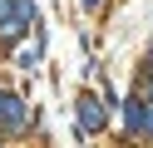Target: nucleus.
Listing matches in <instances>:
<instances>
[{
    "instance_id": "nucleus-1",
    "label": "nucleus",
    "mask_w": 153,
    "mask_h": 148,
    "mask_svg": "<svg viewBox=\"0 0 153 148\" xmlns=\"http://www.w3.org/2000/svg\"><path fill=\"white\" fill-rule=\"evenodd\" d=\"M74 118H79V133H104V123H109V99L79 94L74 99Z\"/></svg>"
},
{
    "instance_id": "nucleus-2",
    "label": "nucleus",
    "mask_w": 153,
    "mask_h": 148,
    "mask_svg": "<svg viewBox=\"0 0 153 148\" xmlns=\"http://www.w3.org/2000/svg\"><path fill=\"white\" fill-rule=\"evenodd\" d=\"M0 133H30V104L10 89H0Z\"/></svg>"
},
{
    "instance_id": "nucleus-3",
    "label": "nucleus",
    "mask_w": 153,
    "mask_h": 148,
    "mask_svg": "<svg viewBox=\"0 0 153 148\" xmlns=\"http://www.w3.org/2000/svg\"><path fill=\"white\" fill-rule=\"evenodd\" d=\"M123 123H128V138H148L153 133V104L143 94L123 99Z\"/></svg>"
},
{
    "instance_id": "nucleus-4",
    "label": "nucleus",
    "mask_w": 153,
    "mask_h": 148,
    "mask_svg": "<svg viewBox=\"0 0 153 148\" xmlns=\"http://www.w3.org/2000/svg\"><path fill=\"white\" fill-rule=\"evenodd\" d=\"M84 5H89V10H99V5H104V0H84Z\"/></svg>"
},
{
    "instance_id": "nucleus-5",
    "label": "nucleus",
    "mask_w": 153,
    "mask_h": 148,
    "mask_svg": "<svg viewBox=\"0 0 153 148\" xmlns=\"http://www.w3.org/2000/svg\"><path fill=\"white\" fill-rule=\"evenodd\" d=\"M0 148H5V138H0Z\"/></svg>"
}]
</instances>
